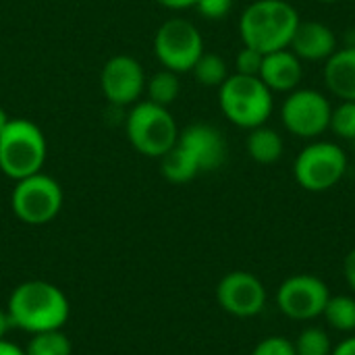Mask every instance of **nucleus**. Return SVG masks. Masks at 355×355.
<instances>
[{"label": "nucleus", "instance_id": "1", "mask_svg": "<svg viewBox=\"0 0 355 355\" xmlns=\"http://www.w3.org/2000/svg\"><path fill=\"white\" fill-rule=\"evenodd\" d=\"M6 312L12 327L35 335L62 329L69 320L71 308L67 295L56 285L27 281L10 293Z\"/></svg>", "mask_w": 355, "mask_h": 355}, {"label": "nucleus", "instance_id": "2", "mask_svg": "<svg viewBox=\"0 0 355 355\" xmlns=\"http://www.w3.org/2000/svg\"><path fill=\"white\" fill-rule=\"evenodd\" d=\"M300 21L297 8L287 0H256L239 19V35L243 46L268 54L289 48Z\"/></svg>", "mask_w": 355, "mask_h": 355}, {"label": "nucleus", "instance_id": "3", "mask_svg": "<svg viewBox=\"0 0 355 355\" xmlns=\"http://www.w3.org/2000/svg\"><path fill=\"white\" fill-rule=\"evenodd\" d=\"M218 104L227 121L250 131L268 123L275 110V94L260 77L233 73L218 87Z\"/></svg>", "mask_w": 355, "mask_h": 355}, {"label": "nucleus", "instance_id": "4", "mask_svg": "<svg viewBox=\"0 0 355 355\" xmlns=\"http://www.w3.org/2000/svg\"><path fill=\"white\" fill-rule=\"evenodd\" d=\"M46 154L42 129L27 119H10L0 133V171L12 181L42 173Z\"/></svg>", "mask_w": 355, "mask_h": 355}, {"label": "nucleus", "instance_id": "5", "mask_svg": "<svg viewBox=\"0 0 355 355\" xmlns=\"http://www.w3.org/2000/svg\"><path fill=\"white\" fill-rule=\"evenodd\" d=\"M129 144L148 158H162L179 139V127L168 108L150 100L135 102L125 119Z\"/></svg>", "mask_w": 355, "mask_h": 355}, {"label": "nucleus", "instance_id": "6", "mask_svg": "<svg viewBox=\"0 0 355 355\" xmlns=\"http://www.w3.org/2000/svg\"><path fill=\"white\" fill-rule=\"evenodd\" d=\"M347 173V154L335 141L312 139L295 158L293 175L302 189L320 193L333 189Z\"/></svg>", "mask_w": 355, "mask_h": 355}, {"label": "nucleus", "instance_id": "7", "mask_svg": "<svg viewBox=\"0 0 355 355\" xmlns=\"http://www.w3.org/2000/svg\"><path fill=\"white\" fill-rule=\"evenodd\" d=\"M10 193V208L15 216L25 225H46L56 218L62 208V189L56 179L35 173L21 181H15Z\"/></svg>", "mask_w": 355, "mask_h": 355}, {"label": "nucleus", "instance_id": "8", "mask_svg": "<svg viewBox=\"0 0 355 355\" xmlns=\"http://www.w3.org/2000/svg\"><path fill=\"white\" fill-rule=\"evenodd\" d=\"M154 52L160 64L173 73H191L198 58L204 54L200 29L187 19L164 21L154 37Z\"/></svg>", "mask_w": 355, "mask_h": 355}, {"label": "nucleus", "instance_id": "9", "mask_svg": "<svg viewBox=\"0 0 355 355\" xmlns=\"http://www.w3.org/2000/svg\"><path fill=\"white\" fill-rule=\"evenodd\" d=\"M333 104L312 87H297L287 94L281 104V121L285 129L302 139H318L331 127Z\"/></svg>", "mask_w": 355, "mask_h": 355}, {"label": "nucleus", "instance_id": "10", "mask_svg": "<svg viewBox=\"0 0 355 355\" xmlns=\"http://www.w3.org/2000/svg\"><path fill=\"white\" fill-rule=\"evenodd\" d=\"M331 297L329 285L316 275H293L277 291V304L287 318L314 320L322 316Z\"/></svg>", "mask_w": 355, "mask_h": 355}, {"label": "nucleus", "instance_id": "11", "mask_svg": "<svg viewBox=\"0 0 355 355\" xmlns=\"http://www.w3.org/2000/svg\"><path fill=\"white\" fill-rule=\"evenodd\" d=\"M100 87L112 106H133L146 89L144 67L133 56L116 54L102 67Z\"/></svg>", "mask_w": 355, "mask_h": 355}, {"label": "nucleus", "instance_id": "12", "mask_svg": "<svg viewBox=\"0 0 355 355\" xmlns=\"http://www.w3.org/2000/svg\"><path fill=\"white\" fill-rule=\"evenodd\" d=\"M216 300L225 312L237 318H252L264 310L266 289L256 275L233 270L220 279L216 287Z\"/></svg>", "mask_w": 355, "mask_h": 355}, {"label": "nucleus", "instance_id": "13", "mask_svg": "<svg viewBox=\"0 0 355 355\" xmlns=\"http://www.w3.org/2000/svg\"><path fill=\"white\" fill-rule=\"evenodd\" d=\"M179 146H183L196 164L200 166V173L216 171L227 160V139L214 125L208 123H193L187 125L183 131H179Z\"/></svg>", "mask_w": 355, "mask_h": 355}, {"label": "nucleus", "instance_id": "14", "mask_svg": "<svg viewBox=\"0 0 355 355\" xmlns=\"http://www.w3.org/2000/svg\"><path fill=\"white\" fill-rule=\"evenodd\" d=\"M289 48L300 60L324 62L337 52L339 40L337 33L320 21H300Z\"/></svg>", "mask_w": 355, "mask_h": 355}, {"label": "nucleus", "instance_id": "15", "mask_svg": "<svg viewBox=\"0 0 355 355\" xmlns=\"http://www.w3.org/2000/svg\"><path fill=\"white\" fill-rule=\"evenodd\" d=\"M304 60H300L291 48H283L277 52L264 54L260 79L272 94H289L300 87L304 79Z\"/></svg>", "mask_w": 355, "mask_h": 355}, {"label": "nucleus", "instance_id": "16", "mask_svg": "<svg viewBox=\"0 0 355 355\" xmlns=\"http://www.w3.org/2000/svg\"><path fill=\"white\" fill-rule=\"evenodd\" d=\"M324 83L339 100L355 102V44L337 48V52L324 60Z\"/></svg>", "mask_w": 355, "mask_h": 355}, {"label": "nucleus", "instance_id": "17", "mask_svg": "<svg viewBox=\"0 0 355 355\" xmlns=\"http://www.w3.org/2000/svg\"><path fill=\"white\" fill-rule=\"evenodd\" d=\"M245 148H248L250 158L258 164H275L281 160V156L285 152V144H283L281 133L275 131L272 127H266V125L250 129L248 139H245Z\"/></svg>", "mask_w": 355, "mask_h": 355}, {"label": "nucleus", "instance_id": "18", "mask_svg": "<svg viewBox=\"0 0 355 355\" xmlns=\"http://www.w3.org/2000/svg\"><path fill=\"white\" fill-rule=\"evenodd\" d=\"M160 173L166 181H171L175 185H183L200 175V166L196 164V160L183 146L175 144L160 158Z\"/></svg>", "mask_w": 355, "mask_h": 355}, {"label": "nucleus", "instance_id": "19", "mask_svg": "<svg viewBox=\"0 0 355 355\" xmlns=\"http://www.w3.org/2000/svg\"><path fill=\"white\" fill-rule=\"evenodd\" d=\"M196 81L204 87H220L227 77H229V64L227 60L220 56V54H214V52H206L198 58V62L193 64L191 69Z\"/></svg>", "mask_w": 355, "mask_h": 355}, {"label": "nucleus", "instance_id": "20", "mask_svg": "<svg viewBox=\"0 0 355 355\" xmlns=\"http://www.w3.org/2000/svg\"><path fill=\"white\" fill-rule=\"evenodd\" d=\"M146 89H148V100L168 108L181 94V83H179V75L162 69L158 73H154L150 77V81H146Z\"/></svg>", "mask_w": 355, "mask_h": 355}, {"label": "nucleus", "instance_id": "21", "mask_svg": "<svg viewBox=\"0 0 355 355\" xmlns=\"http://www.w3.org/2000/svg\"><path fill=\"white\" fill-rule=\"evenodd\" d=\"M329 327L339 333L355 331V297L352 295H331L322 312Z\"/></svg>", "mask_w": 355, "mask_h": 355}, {"label": "nucleus", "instance_id": "22", "mask_svg": "<svg viewBox=\"0 0 355 355\" xmlns=\"http://www.w3.org/2000/svg\"><path fill=\"white\" fill-rule=\"evenodd\" d=\"M25 355H71V341L62 329L35 333L27 343Z\"/></svg>", "mask_w": 355, "mask_h": 355}, {"label": "nucleus", "instance_id": "23", "mask_svg": "<svg viewBox=\"0 0 355 355\" xmlns=\"http://www.w3.org/2000/svg\"><path fill=\"white\" fill-rule=\"evenodd\" d=\"M295 354L297 355H331L333 354V345H331V337L324 329L318 327H308L304 329L297 339L293 341Z\"/></svg>", "mask_w": 355, "mask_h": 355}, {"label": "nucleus", "instance_id": "24", "mask_svg": "<svg viewBox=\"0 0 355 355\" xmlns=\"http://www.w3.org/2000/svg\"><path fill=\"white\" fill-rule=\"evenodd\" d=\"M337 137L354 141L355 139V102L354 100H341L337 106H333L331 112V127Z\"/></svg>", "mask_w": 355, "mask_h": 355}, {"label": "nucleus", "instance_id": "25", "mask_svg": "<svg viewBox=\"0 0 355 355\" xmlns=\"http://www.w3.org/2000/svg\"><path fill=\"white\" fill-rule=\"evenodd\" d=\"M262 60H264V54L250 48V46H243L237 56H235V73L239 75H250V77H258L260 75V69H262Z\"/></svg>", "mask_w": 355, "mask_h": 355}, {"label": "nucleus", "instance_id": "26", "mask_svg": "<svg viewBox=\"0 0 355 355\" xmlns=\"http://www.w3.org/2000/svg\"><path fill=\"white\" fill-rule=\"evenodd\" d=\"M252 355H297L295 354V347H293V341H289L287 337H266L262 339L256 347Z\"/></svg>", "mask_w": 355, "mask_h": 355}, {"label": "nucleus", "instance_id": "27", "mask_svg": "<svg viewBox=\"0 0 355 355\" xmlns=\"http://www.w3.org/2000/svg\"><path fill=\"white\" fill-rule=\"evenodd\" d=\"M233 8V0H198L196 10L210 21H218L225 19Z\"/></svg>", "mask_w": 355, "mask_h": 355}, {"label": "nucleus", "instance_id": "28", "mask_svg": "<svg viewBox=\"0 0 355 355\" xmlns=\"http://www.w3.org/2000/svg\"><path fill=\"white\" fill-rule=\"evenodd\" d=\"M343 272H345V281L352 287V291L355 293V248L347 254L345 262H343Z\"/></svg>", "mask_w": 355, "mask_h": 355}, {"label": "nucleus", "instance_id": "29", "mask_svg": "<svg viewBox=\"0 0 355 355\" xmlns=\"http://www.w3.org/2000/svg\"><path fill=\"white\" fill-rule=\"evenodd\" d=\"M156 2L168 10H187V8H196L198 4V0H156Z\"/></svg>", "mask_w": 355, "mask_h": 355}, {"label": "nucleus", "instance_id": "30", "mask_svg": "<svg viewBox=\"0 0 355 355\" xmlns=\"http://www.w3.org/2000/svg\"><path fill=\"white\" fill-rule=\"evenodd\" d=\"M331 355H355V337H349L345 341H341L337 347H333Z\"/></svg>", "mask_w": 355, "mask_h": 355}, {"label": "nucleus", "instance_id": "31", "mask_svg": "<svg viewBox=\"0 0 355 355\" xmlns=\"http://www.w3.org/2000/svg\"><path fill=\"white\" fill-rule=\"evenodd\" d=\"M0 355H25V349L17 347L15 343H8V341H0Z\"/></svg>", "mask_w": 355, "mask_h": 355}, {"label": "nucleus", "instance_id": "32", "mask_svg": "<svg viewBox=\"0 0 355 355\" xmlns=\"http://www.w3.org/2000/svg\"><path fill=\"white\" fill-rule=\"evenodd\" d=\"M10 327H12V322H10L8 312L0 308V341L6 337V333H8V329H10Z\"/></svg>", "mask_w": 355, "mask_h": 355}, {"label": "nucleus", "instance_id": "33", "mask_svg": "<svg viewBox=\"0 0 355 355\" xmlns=\"http://www.w3.org/2000/svg\"><path fill=\"white\" fill-rule=\"evenodd\" d=\"M8 121H10V119H8V116H6V112H4V110L0 108V133L4 131V127L8 125Z\"/></svg>", "mask_w": 355, "mask_h": 355}, {"label": "nucleus", "instance_id": "34", "mask_svg": "<svg viewBox=\"0 0 355 355\" xmlns=\"http://www.w3.org/2000/svg\"><path fill=\"white\" fill-rule=\"evenodd\" d=\"M318 2H322V4H333V2H337V0H318Z\"/></svg>", "mask_w": 355, "mask_h": 355}, {"label": "nucleus", "instance_id": "35", "mask_svg": "<svg viewBox=\"0 0 355 355\" xmlns=\"http://www.w3.org/2000/svg\"><path fill=\"white\" fill-rule=\"evenodd\" d=\"M354 146H355V139H354Z\"/></svg>", "mask_w": 355, "mask_h": 355}]
</instances>
